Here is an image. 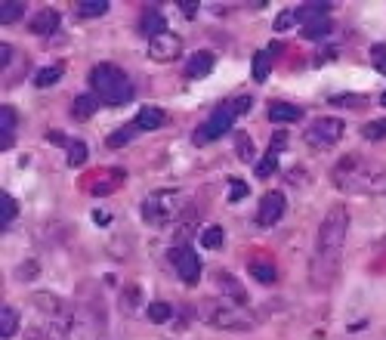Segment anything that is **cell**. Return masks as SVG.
<instances>
[{
	"mask_svg": "<svg viewBox=\"0 0 386 340\" xmlns=\"http://www.w3.org/2000/svg\"><path fill=\"white\" fill-rule=\"evenodd\" d=\"M170 316H173V306H170V303H151V306H149V319H151L155 325L170 322Z\"/></svg>",
	"mask_w": 386,
	"mask_h": 340,
	"instance_id": "34",
	"label": "cell"
},
{
	"mask_svg": "<svg viewBox=\"0 0 386 340\" xmlns=\"http://www.w3.org/2000/svg\"><path fill=\"white\" fill-rule=\"evenodd\" d=\"M331 179L340 192H358V195H371V192L386 189V170L365 161L362 155H343L334 164Z\"/></svg>",
	"mask_w": 386,
	"mask_h": 340,
	"instance_id": "2",
	"label": "cell"
},
{
	"mask_svg": "<svg viewBox=\"0 0 386 340\" xmlns=\"http://www.w3.org/2000/svg\"><path fill=\"white\" fill-rule=\"evenodd\" d=\"M179 53H183V37L173 31H164L149 41V59H155V62H173V59H179Z\"/></svg>",
	"mask_w": 386,
	"mask_h": 340,
	"instance_id": "9",
	"label": "cell"
},
{
	"mask_svg": "<svg viewBox=\"0 0 386 340\" xmlns=\"http://www.w3.org/2000/svg\"><path fill=\"white\" fill-rule=\"evenodd\" d=\"M65 331H68V340H99V322L84 310L65 322Z\"/></svg>",
	"mask_w": 386,
	"mask_h": 340,
	"instance_id": "11",
	"label": "cell"
},
{
	"mask_svg": "<svg viewBox=\"0 0 386 340\" xmlns=\"http://www.w3.org/2000/svg\"><path fill=\"white\" fill-rule=\"evenodd\" d=\"M248 198V183L244 179H229V202H241Z\"/></svg>",
	"mask_w": 386,
	"mask_h": 340,
	"instance_id": "38",
	"label": "cell"
},
{
	"mask_svg": "<svg viewBox=\"0 0 386 340\" xmlns=\"http://www.w3.org/2000/svg\"><path fill=\"white\" fill-rule=\"evenodd\" d=\"M217 285L226 291V294H232V297H235L238 303H244V300H248V294L241 291V285H238L232 276H223V272H219V276H217Z\"/></svg>",
	"mask_w": 386,
	"mask_h": 340,
	"instance_id": "31",
	"label": "cell"
},
{
	"mask_svg": "<svg viewBox=\"0 0 386 340\" xmlns=\"http://www.w3.org/2000/svg\"><path fill=\"white\" fill-rule=\"evenodd\" d=\"M179 10H183L185 16L192 19V16H195V12H198V3H179Z\"/></svg>",
	"mask_w": 386,
	"mask_h": 340,
	"instance_id": "43",
	"label": "cell"
},
{
	"mask_svg": "<svg viewBox=\"0 0 386 340\" xmlns=\"http://www.w3.org/2000/svg\"><path fill=\"white\" fill-rule=\"evenodd\" d=\"M362 136L368 139V143H383V139H386V118H377V121L365 124Z\"/></svg>",
	"mask_w": 386,
	"mask_h": 340,
	"instance_id": "29",
	"label": "cell"
},
{
	"mask_svg": "<svg viewBox=\"0 0 386 340\" xmlns=\"http://www.w3.org/2000/svg\"><path fill=\"white\" fill-rule=\"evenodd\" d=\"M288 149V133L284 130H275L269 139V152H275V155H282V152Z\"/></svg>",
	"mask_w": 386,
	"mask_h": 340,
	"instance_id": "39",
	"label": "cell"
},
{
	"mask_svg": "<svg viewBox=\"0 0 386 340\" xmlns=\"http://www.w3.org/2000/svg\"><path fill=\"white\" fill-rule=\"evenodd\" d=\"M275 168H278V155H275V152H266V155L257 161V177L259 179H269L272 173H275Z\"/></svg>",
	"mask_w": 386,
	"mask_h": 340,
	"instance_id": "33",
	"label": "cell"
},
{
	"mask_svg": "<svg viewBox=\"0 0 386 340\" xmlns=\"http://www.w3.org/2000/svg\"><path fill=\"white\" fill-rule=\"evenodd\" d=\"M139 31H143L149 41L158 37V35H164V31H167V19H164V12L155 10V6H145L143 16H139Z\"/></svg>",
	"mask_w": 386,
	"mask_h": 340,
	"instance_id": "12",
	"label": "cell"
},
{
	"mask_svg": "<svg viewBox=\"0 0 386 340\" xmlns=\"http://www.w3.org/2000/svg\"><path fill=\"white\" fill-rule=\"evenodd\" d=\"M201 319L214 328L223 331H250L254 328V312L241 310V306L229 303V300H204L201 303Z\"/></svg>",
	"mask_w": 386,
	"mask_h": 340,
	"instance_id": "6",
	"label": "cell"
},
{
	"mask_svg": "<svg viewBox=\"0 0 386 340\" xmlns=\"http://www.w3.org/2000/svg\"><path fill=\"white\" fill-rule=\"evenodd\" d=\"M105 12H109L105 0H81L77 3V16L81 19H96V16H105Z\"/></svg>",
	"mask_w": 386,
	"mask_h": 340,
	"instance_id": "27",
	"label": "cell"
},
{
	"mask_svg": "<svg viewBox=\"0 0 386 340\" xmlns=\"http://www.w3.org/2000/svg\"><path fill=\"white\" fill-rule=\"evenodd\" d=\"M331 105H365V96H334Z\"/></svg>",
	"mask_w": 386,
	"mask_h": 340,
	"instance_id": "40",
	"label": "cell"
},
{
	"mask_svg": "<svg viewBox=\"0 0 386 340\" xmlns=\"http://www.w3.org/2000/svg\"><path fill=\"white\" fill-rule=\"evenodd\" d=\"M294 25H297V10H284V12H278V19L272 22V28H275V35H282V31L294 28Z\"/></svg>",
	"mask_w": 386,
	"mask_h": 340,
	"instance_id": "35",
	"label": "cell"
},
{
	"mask_svg": "<svg viewBox=\"0 0 386 340\" xmlns=\"http://www.w3.org/2000/svg\"><path fill=\"white\" fill-rule=\"evenodd\" d=\"M16 276L19 278H35L37 276V263H35V260H31V263H22V269H19Z\"/></svg>",
	"mask_w": 386,
	"mask_h": 340,
	"instance_id": "41",
	"label": "cell"
},
{
	"mask_svg": "<svg viewBox=\"0 0 386 340\" xmlns=\"http://www.w3.org/2000/svg\"><path fill=\"white\" fill-rule=\"evenodd\" d=\"M284 208H288V202H284V192H266V195L259 198L257 223L259 226H275L278 220L284 217Z\"/></svg>",
	"mask_w": 386,
	"mask_h": 340,
	"instance_id": "10",
	"label": "cell"
},
{
	"mask_svg": "<svg viewBox=\"0 0 386 340\" xmlns=\"http://www.w3.org/2000/svg\"><path fill=\"white\" fill-rule=\"evenodd\" d=\"M62 71H65L62 65H46V69H41L35 75V87H41V90H44V87H53L59 78H62Z\"/></svg>",
	"mask_w": 386,
	"mask_h": 340,
	"instance_id": "28",
	"label": "cell"
},
{
	"mask_svg": "<svg viewBox=\"0 0 386 340\" xmlns=\"http://www.w3.org/2000/svg\"><path fill=\"white\" fill-rule=\"evenodd\" d=\"M334 28V22H331V16H324V19H315V22H309V25H303V37L306 41H322L328 31Z\"/></svg>",
	"mask_w": 386,
	"mask_h": 340,
	"instance_id": "24",
	"label": "cell"
},
{
	"mask_svg": "<svg viewBox=\"0 0 386 340\" xmlns=\"http://www.w3.org/2000/svg\"><path fill=\"white\" fill-rule=\"evenodd\" d=\"M250 105H254L250 96H238V99H232V102H219L217 109L210 111V118H204V124L195 130L192 143L204 145V143H214V139L226 136V133L232 130V124H235V118H241L244 111H250Z\"/></svg>",
	"mask_w": 386,
	"mask_h": 340,
	"instance_id": "4",
	"label": "cell"
},
{
	"mask_svg": "<svg viewBox=\"0 0 386 340\" xmlns=\"http://www.w3.org/2000/svg\"><path fill=\"white\" fill-rule=\"evenodd\" d=\"M371 65H374L380 75H386V44H374V46H371Z\"/></svg>",
	"mask_w": 386,
	"mask_h": 340,
	"instance_id": "37",
	"label": "cell"
},
{
	"mask_svg": "<svg viewBox=\"0 0 386 340\" xmlns=\"http://www.w3.org/2000/svg\"><path fill=\"white\" fill-rule=\"evenodd\" d=\"M59 28V12L56 10H41L35 19H31V31L35 35H53Z\"/></svg>",
	"mask_w": 386,
	"mask_h": 340,
	"instance_id": "19",
	"label": "cell"
},
{
	"mask_svg": "<svg viewBox=\"0 0 386 340\" xmlns=\"http://www.w3.org/2000/svg\"><path fill=\"white\" fill-rule=\"evenodd\" d=\"M16 213H19V204H16V198L10 195V192H0V226H12V220H16Z\"/></svg>",
	"mask_w": 386,
	"mask_h": 340,
	"instance_id": "25",
	"label": "cell"
},
{
	"mask_svg": "<svg viewBox=\"0 0 386 340\" xmlns=\"http://www.w3.org/2000/svg\"><path fill=\"white\" fill-rule=\"evenodd\" d=\"M214 62H217V56L214 53H208V50H198L195 56L185 62V75L192 78V81H198V78H208L210 71H214Z\"/></svg>",
	"mask_w": 386,
	"mask_h": 340,
	"instance_id": "13",
	"label": "cell"
},
{
	"mask_svg": "<svg viewBox=\"0 0 386 340\" xmlns=\"http://www.w3.org/2000/svg\"><path fill=\"white\" fill-rule=\"evenodd\" d=\"M10 56H12V50H10V46H0V62H3V69H6V62H10Z\"/></svg>",
	"mask_w": 386,
	"mask_h": 340,
	"instance_id": "44",
	"label": "cell"
},
{
	"mask_svg": "<svg viewBox=\"0 0 386 340\" xmlns=\"http://www.w3.org/2000/svg\"><path fill=\"white\" fill-rule=\"evenodd\" d=\"M269 71H272V53L269 50H257L254 62H250V75H254V81L263 84L266 78H269Z\"/></svg>",
	"mask_w": 386,
	"mask_h": 340,
	"instance_id": "20",
	"label": "cell"
},
{
	"mask_svg": "<svg viewBox=\"0 0 386 340\" xmlns=\"http://www.w3.org/2000/svg\"><path fill=\"white\" fill-rule=\"evenodd\" d=\"M99 105H102V99H99L96 93H81V96L75 99V105H71V115H75L77 121H86V118H93L99 111Z\"/></svg>",
	"mask_w": 386,
	"mask_h": 340,
	"instance_id": "15",
	"label": "cell"
},
{
	"mask_svg": "<svg viewBox=\"0 0 386 340\" xmlns=\"http://www.w3.org/2000/svg\"><path fill=\"white\" fill-rule=\"evenodd\" d=\"M90 87L105 105H127L130 99L136 96L127 71L118 69V65H111V62H102L90 71Z\"/></svg>",
	"mask_w": 386,
	"mask_h": 340,
	"instance_id": "3",
	"label": "cell"
},
{
	"mask_svg": "<svg viewBox=\"0 0 386 340\" xmlns=\"http://www.w3.org/2000/svg\"><path fill=\"white\" fill-rule=\"evenodd\" d=\"M250 276L257 278V282H263V285H272L278 278V269L272 263H266V260H250Z\"/></svg>",
	"mask_w": 386,
	"mask_h": 340,
	"instance_id": "21",
	"label": "cell"
},
{
	"mask_svg": "<svg viewBox=\"0 0 386 340\" xmlns=\"http://www.w3.org/2000/svg\"><path fill=\"white\" fill-rule=\"evenodd\" d=\"M136 133H139L136 124H127V127L109 133V136H105V145H109V149H124L127 143H133V136H136Z\"/></svg>",
	"mask_w": 386,
	"mask_h": 340,
	"instance_id": "23",
	"label": "cell"
},
{
	"mask_svg": "<svg viewBox=\"0 0 386 340\" xmlns=\"http://www.w3.org/2000/svg\"><path fill=\"white\" fill-rule=\"evenodd\" d=\"M189 208V198L176 189H161L151 192L149 198L143 202V217L149 226H167L173 220H179Z\"/></svg>",
	"mask_w": 386,
	"mask_h": 340,
	"instance_id": "5",
	"label": "cell"
},
{
	"mask_svg": "<svg viewBox=\"0 0 386 340\" xmlns=\"http://www.w3.org/2000/svg\"><path fill=\"white\" fill-rule=\"evenodd\" d=\"M346 229H349V217H346L343 204H334L324 213L322 226H318V248H315V260H312V276H318V269H328V276L334 278L337 272V257L346 242Z\"/></svg>",
	"mask_w": 386,
	"mask_h": 340,
	"instance_id": "1",
	"label": "cell"
},
{
	"mask_svg": "<svg viewBox=\"0 0 386 340\" xmlns=\"http://www.w3.org/2000/svg\"><path fill=\"white\" fill-rule=\"evenodd\" d=\"M235 149L244 161H254V145H250V136L248 133H235Z\"/></svg>",
	"mask_w": 386,
	"mask_h": 340,
	"instance_id": "36",
	"label": "cell"
},
{
	"mask_svg": "<svg viewBox=\"0 0 386 340\" xmlns=\"http://www.w3.org/2000/svg\"><path fill=\"white\" fill-rule=\"evenodd\" d=\"M331 16V3H324V0H315V3H303L300 10H297V22L300 25H309L315 22V19H324Z\"/></svg>",
	"mask_w": 386,
	"mask_h": 340,
	"instance_id": "18",
	"label": "cell"
},
{
	"mask_svg": "<svg viewBox=\"0 0 386 340\" xmlns=\"http://www.w3.org/2000/svg\"><path fill=\"white\" fill-rule=\"evenodd\" d=\"M340 136H343L340 118H315V121L303 130V139L312 149H331L334 143H340Z\"/></svg>",
	"mask_w": 386,
	"mask_h": 340,
	"instance_id": "7",
	"label": "cell"
},
{
	"mask_svg": "<svg viewBox=\"0 0 386 340\" xmlns=\"http://www.w3.org/2000/svg\"><path fill=\"white\" fill-rule=\"evenodd\" d=\"M198 242H201L208 251H217L219 244H223V229H219V226H208V229H201Z\"/></svg>",
	"mask_w": 386,
	"mask_h": 340,
	"instance_id": "32",
	"label": "cell"
},
{
	"mask_svg": "<svg viewBox=\"0 0 386 340\" xmlns=\"http://www.w3.org/2000/svg\"><path fill=\"white\" fill-rule=\"evenodd\" d=\"M12 130H16V109L12 105H3L0 109V149H10L12 145Z\"/></svg>",
	"mask_w": 386,
	"mask_h": 340,
	"instance_id": "17",
	"label": "cell"
},
{
	"mask_svg": "<svg viewBox=\"0 0 386 340\" xmlns=\"http://www.w3.org/2000/svg\"><path fill=\"white\" fill-rule=\"evenodd\" d=\"M93 220H96L99 226H109L111 223V213L109 211H96V213H93Z\"/></svg>",
	"mask_w": 386,
	"mask_h": 340,
	"instance_id": "42",
	"label": "cell"
},
{
	"mask_svg": "<svg viewBox=\"0 0 386 340\" xmlns=\"http://www.w3.org/2000/svg\"><path fill=\"white\" fill-rule=\"evenodd\" d=\"M170 263L173 269H176V276L183 278L185 285H198V278H201V260L198 254L189 248V244H176V248H170Z\"/></svg>",
	"mask_w": 386,
	"mask_h": 340,
	"instance_id": "8",
	"label": "cell"
},
{
	"mask_svg": "<svg viewBox=\"0 0 386 340\" xmlns=\"http://www.w3.org/2000/svg\"><path fill=\"white\" fill-rule=\"evenodd\" d=\"M380 105H386V90H383V96H380Z\"/></svg>",
	"mask_w": 386,
	"mask_h": 340,
	"instance_id": "45",
	"label": "cell"
},
{
	"mask_svg": "<svg viewBox=\"0 0 386 340\" xmlns=\"http://www.w3.org/2000/svg\"><path fill=\"white\" fill-rule=\"evenodd\" d=\"M16 331H19V312L12 310V306H3V310H0V337L10 340Z\"/></svg>",
	"mask_w": 386,
	"mask_h": 340,
	"instance_id": "22",
	"label": "cell"
},
{
	"mask_svg": "<svg viewBox=\"0 0 386 340\" xmlns=\"http://www.w3.org/2000/svg\"><path fill=\"white\" fill-rule=\"evenodd\" d=\"M68 168H81V164L86 161V143H81V139H68Z\"/></svg>",
	"mask_w": 386,
	"mask_h": 340,
	"instance_id": "30",
	"label": "cell"
},
{
	"mask_svg": "<svg viewBox=\"0 0 386 340\" xmlns=\"http://www.w3.org/2000/svg\"><path fill=\"white\" fill-rule=\"evenodd\" d=\"M25 16V3L22 0H3L0 3V22L10 25V22H19Z\"/></svg>",
	"mask_w": 386,
	"mask_h": 340,
	"instance_id": "26",
	"label": "cell"
},
{
	"mask_svg": "<svg viewBox=\"0 0 386 340\" xmlns=\"http://www.w3.org/2000/svg\"><path fill=\"white\" fill-rule=\"evenodd\" d=\"M303 109L300 105H291V102H272L269 105V121L275 124H291V121H300Z\"/></svg>",
	"mask_w": 386,
	"mask_h": 340,
	"instance_id": "16",
	"label": "cell"
},
{
	"mask_svg": "<svg viewBox=\"0 0 386 340\" xmlns=\"http://www.w3.org/2000/svg\"><path fill=\"white\" fill-rule=\"evenodd\" d=\"M133 124H136L139 130H161L164 124H167V111L158 109V105H143Z\"/></svg>",
	"mask_w": 386,
	"mask_h": 340,
	"instance_id": "14",
	"label": "cell"
}]
</instances>
